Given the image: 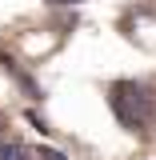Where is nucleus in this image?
<instances>
[{
    "mask_svg": "<svg viewBox=\"0 0 156 160\" xmlns=\"http://www.w3.org/2000/svg\"><path fill=\"white\" fill-rule=\"evenodd\" d=\"M108 108L120 120V128L144 136L148 124H152V116H156V96H152V88L140 84V80H116L108 88Z\"/></svg>",
    "mask_w": 156,
    "mask_h": 160,
    "instance_id": "obj_1",
    "label": "nucleus"
},
{
    "mask_svg": "<svg viewBox=\"0 0 156 160\" xmlns=\"http://www.w3.org/2000/svg\"><path fill=\"white\" fill-rule=\"evenodd\" d=\"M0 160H32V148H24L16 140H0Z\"/></svg>",
    "mask_w": 156,
    "mask_h": 160,
    "instance_id": "obj_2",
    "label": "nucleus"
},
{
    "mask_svg": "<svg viewBox=\"0 0 156 160\" xmlns=\"http://www.w3.org/2000/svg\"><path fill=\"white\" fill-rule=\"evenodd\" d=\"M32 160H68L60 148H48V144H40V148H32Z\"/></svg>",
    "mask_w": 156,
    "mask_h": 160,
    "instance_id": "obj_3",
    "label": "nucleus"
},
{
    "mask_svg": "<svg viewBox=\"0 0 156 160\" xmlns=\"http://www.w3.org/2000/svg\"><path fill=\"white\" fill-rule=\"evenodd\" d=\"M44 4H52V8H72V4H84V0H44Z\"/></svg>",
    "mask_w": 156,
    "mask_h": 160,
    "instance_id": "obj_4",
    "label": "nucleus"
}]
</instances>
